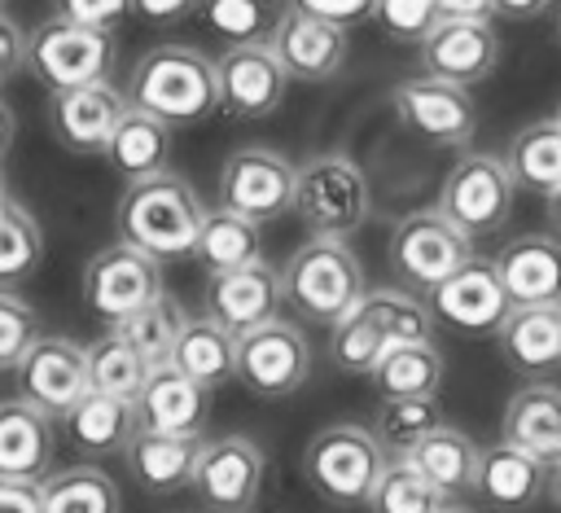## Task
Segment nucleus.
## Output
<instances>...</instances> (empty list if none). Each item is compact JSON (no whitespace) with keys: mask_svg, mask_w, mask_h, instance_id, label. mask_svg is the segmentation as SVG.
<instances>
[{"mask_svg":"<svg viewBox=\"0 0 561 513\" xmlns=\"http://www.w3.org/2000/svg\"><path fill=\"white\" fill-rule=\"evenodd\" d=\"M495 342L513 373L543 381L561 368V307H513Z\"/></svg>","mask_w":561,"mask_h":513,"instance_id":"nucleus-27","label":"nucleus"},{"mask_svg":"<svg viewBox=\"0 0 561 513\" xmlns=\"http://www.w3.org/2000/svg\"><path fill=\"white\" fill-rule=\"evenodd\" d=\"M127 105L167 127H193L219 110L215 61L188 44H158L127 75Z\"/></svg>","mask_w":561,"mask_h":513,"instance_id":"nucleus-1","label":"nucleus"},{"mask_svg":"<svg viewBox=\"0 0 561 513\" xmlns=\"http://www.w3.org/2000/svg\"><path fill=\"white\" fill-rule=\"evenodd\" d=\"M13 136H18V118H13V110H9V101L0 96V158L9 153V145H13Z\"/></svg>","mask_w":561,"mask_h":513,"instance_id":"nucleus-52","label":"nucleus"},{"mask_svg":"<svg viewBox=\"0 0 561 513\" xmlns=\"http://www.w3.org/2000/svg\"><path fill=\"white\" fill-rule=\"evenodd\" d=\"M39 338V316L26 298L0 289V368H18Z\"/></svg>","mask_w":561,"mask_h":513,"instance_id":"nucleus-43","label":"nucleus"},{"mask_svg":"<svg viewBox=\"0 0 561 513\" xmlns=\"http://www.w3.org/2000/svg\"><path fill=\"white\" fill-rule=\"evenodd\" d=\"M280 294L285 307L302 320H320V324H337L364 294V267L359 254L346 241H324L311 237L307 246H298L289 254V263L280 267Z\"/></svg>","mask_w":561,"mask_h":513,"instance_id":"nucleus-5","label":"nucleus"},{"mask_svg":"<svg viewBox=\"0 0 561 513\" xmlns=\"http://www.w3.org/2000/svg\"><path fill=\"white\" fill-rule=\"evenodd\" d=\"M386 452L373 438V430L337 421L324 425L307 447H302V474L307 482L337 509H359L373 500V487L386 469Z\"/></svg>","mask_w":561,"mask_h":513,"instance_id":"nucleus-7","label":"nucleus"},{"mask_svg":"<svg viewBox=\"0 0 561 513\" xmlns=\"http://www.w3.org/2000/svg\"><path fill=\"white\" fill-rule=\"evenodd\" d=\"M434 320L425 298H416L412 289L386 285V289H368L333 329H329V360L337 373H355V377H373V368L381 364V355L399 342H430Z\"/></svg>","mask_w":561,"mask_h":513,"instance_id":"nucleus-3","label":"nucleus"},{"mask_svg":"<svg viewBox=\"0 0 561 513\" xmlns=\"http://www.w3.org/2000/svg\"><path fill=\"white\" fill-rule=\"evenodd\" d=\"M294 175L298 167L285 153L267 145H245L228 153V162L219 167V206L254 224L276 219L294 210Z\"/></svg>","mask_w":561,"mask_h":513,"instance_id":"nucleus-11","label":"nucleus"},{"mask_svg":"<svg viewBox=\"0 0 561 513\" xmlns=\"http://www.w3.org/2000/svg\"><path fill=\"white\" fill-rule=\"evenodd\" d=\"M543 500H552V509L561 513V465L548 469V495H543Z\"/></svg>","mask_w":561,"mask_h":513,"instance_id":"nucleus-54","label":"nucleus"},{"mask_svg":"<svg viewBox=\"0 0 561 513\" xmlns=\"http://www.w3.org/2000/svg\"><path fill=\"white\" fill-rule=\"evenodd\" d=\"M202 219H206V206H202L197 189L175 171L127 184L118 197V215H114L118 241L145 250L158 263L188 259L197 246Z\"/></svg>","mask_w":561,"mask_h":513,"instance_id":"nucleus-2","label":"nucleus"},{"mask_svg":"<svg viewBox=\"0 0 561 513\" xmlns=\"http://www.w3.org/2000/svg\"><path fill=\"white\" fill-rule=\"evenodd\" d=\"M267 48L276 53V61L285 66L289 79H302V83H324L342 70L346 61V31L316 18V13H302L289 4V13L280 18L276 35L267 39Z\"/></svg>","mask_w":561,"mask_h":513,"instance_id":"nucleus-21","label":"nucleus"},{"mask_svg":"<svg viewBox=\"0 0 561 513\" xmlns=\"http://www.w3.org/2000/svg\"><path fill=\"white\" fill-rule=\"evenodd\" d=\"M44 513H123V495L114 478L96 465H70L39 482Z\"/></svg>","mask_w":561,"mask_h":513,"instance_id":"nucleus-35","label":"nucleus"},{"mask_svg":"<svg viewBox=\"0 0 561 513\" xmlns=\"http://www.w3.org/2000/svg\"><path fill=\"white\" fill-rule=\"evenodd\" d=\"M500 430H504V443L539 456L548 469L561 465V386L526 381L504 403Z\"/></svg>","mask_w":561,"mask_h":513,"instance_id":"nucleus-28","label":"nucleus"},{"mask_svg":"<svg viewBox=\"0 0 561 513\" xmlns=\"http://www.w3.org/2000/svg\"><path fill=\"white\" fill-rule=\"evenodd\" d=\"M491 263L513 307H561V237L522 232Z\"/></svg>","mask_w":561,"mask_h":513,"instance_id":"nucleus-20","label":"nucleus"},{"mask_svg":"<svg viewBox=\"0 0 561 513\" xmlns=\"http://www.w3.org/2000/svg\"><path fill=\"white\" fill-rule=\"evenodd\" d=\"M473 491L500 509V513H522V509H535L543 495H548V465L513 443H495V447H482L478 456V482Z\"/></svg>","mask_w":561,"mask_h":513,"instance_id":"nucleus-25","label":"nucleus"},{"mask_svg":"<svg viewBox=\"0 0 561 513\" xmlns=\"http://www.w3.org/2000/svg\"><path fill=\"white\" fill-rule=\"evenodd\" d=\"M373 18L381 22V31L399 44H421L434 26H438V0H377Z\"/></svg>","mask_w":561,"mask_h":513,"instance_id":"nucleus-44","label":"nucleus"},{"mask_svg":"<svg viewBox=\"0 0 561 513\" xmlns=\"http://www.w3.org/2000/svg\"><path fill=\"white\" fill-rule=\"evenodd\" d=\"M26 70V31L0 9V83L18 79Z\"/></svg>","mask_w":561,"mask_h":513,"instance_id":"nucleus-47","label":"nucleus"},{"mask_svg":"<svg viewBox=\"0 0 561 513\" xmlns=\"http://www.w3.org/2000/svg\"><path fill=\"white\" fill-rule=\"evenodd\" d=\"M210 412V390L184 377L175 364L149 368L140 395H136V421L153 434H202V421Z\"/></svg>","mask_w":561,"mask_h":513,"instance_id":"nucleus-24","label":"nucleus"},{"mask_svg":"<svg viewBox=\"0 0 561 513\" xmlns=\"http://www.w3.org/2000/svg\"><path fill=\"white\" fill-rule=\"evenodd\" d=\"M197 9H202V0H131V13H140L145 22H158V26L184 22Z\"/></svg>","mask_w":561,"mask_h":513,"instance_id":"nucleus-48","label":"nucleus"},{"mask_svg":"<svg viewBox=\"0 0 561 513\" xmlns=\"http://www.w3.org/2000/svg\"><path fill=\"white\" fill-rule=\"evenodd\" d=\"M202 434H153V430H136L131 443L123 447L127 474L149 491V495H171L193 487V469L202 456Z\"/></svg>","mask_w":561,"mask_h":513,"instance_id":"nucleus-26","label":"nucleus"},{"mask_svg":"<svg viewBox=\"0 0 561 513\" xmlns=\"http://www.w3.org/2000/svg\"><path fill=\"white\" fill-rule=\"evenodd\" d=\"M443 513H473V509H465V504H447Z\"/></svg>","mask_w":561,"mask_h":513,"instance_id":"nucleus-56","label":"nucleus"},{"mask_svg":"<svg viewBox=\"0 0 561 513\" xmlns=\"http://www.w3.org/2000/svg\"><path fill=\"white\" fill-rule=\"evenodd\" d=\"M57 456V421L31 408L26 399L0 403V478L4 482H44Z\"/></svg>","mask_w":561,"mask_h":513,"instance_id":"nucleus-23","label":"nucleus"},{"mask_svg":"<svg viewBox=\"0 0 561 513\" xmlns=\"http://www.w3.org/2000/svg\"><path fill=\"white\" fill-rule=\"evenodd\" d=\"M289 4L302 9V13H316V18H324V22H333V26H342V31L368 22L373 9H377V0H289Z\"/></svg>","mask_w":561,"mask_h":513,"instance_id":"nucleus-46","label":"nucleus"},{"mask_svg":"<svg viewBox=\"0 0 561 513\" xmlns=\"http://www.w3.org/2000/svg\"><path fill=\"white\" fill-rule=\"evenodd\" d=\"M478 456H482V447H478L465 430H456V425H447V421H443L434 434H425V438L408 452V460L425 474V482H430L443 500L473 491V482H478Z\"/></svg>","mask_w":561,"mask_h":513,"instance_id":"nucleus-29","label":"nucleus"},{"mask_svg":"<svg viewBox=\"0 0 561 513\" xmlns=\"http://www.w3.org/2000/svg\"><path fill=\"white\" fill-rule=\"evenodd\" d=\"M443 18H482L491 22V0H438Z\"/></svg>","mask_w":561,"mask_h":513,"instance_id":"nucleus-51","label":"nucleus"},{"mask_svg":"<svg viewBox=\"0 0 561 513\" xmlns=\"http://www.w3.org/2000/svg\"><path fill=\"white\" fill-rule=\"evenodd\" d=\"M66 434L79 452L88 456H110V452H123L131 443V434L140 430L136 421V403L131 399H114V395H101V390H88L66 417Z\"/></svg>","mask_w":561,"mask_h":513,"instance_id":"nucleus-30","label":"nucleus"},{"mask_svg":"<svg viewBox=\"0 0 561 513\" xmlns=\"http://www.w3.org/2000/svg\"><path fill=\"white\" fill-rule=\"evenodd\" d=\"M438 425H443L438 395H403V399H381L373 438L381 443L386 456H408Z\"/></svg>","mask_w":561,"mask_h":513,"instance_id":"nucleus-39","label":"nucleus"},{"mask_svg":"<svg viewBox=\"0 0 561 513\" xmlns=\"http://www.w3.org/2000/svg\"><path fill=\"white\" fill-rule=\"evenodd\" d=\"M202 22L228 39V48L237 44H267L280 26V18L289 13V0H202Z\"/></svg>","mask_w":561,"mask_h":513,"instance_id":"nucleus-38","label":"nucleus"},{"mask_svg":"<svg viewBox=\"0 0 561 513\" xmlns=\"http://www.w3.org/2000/svg\"><path fill=\"white\" fill-rule=\"evenodd\" d=\"M307 373H311V346L298 324L276 316L237 338V377L263 399L294 395L307 381Z\"/></svg>","mask_w":561,"mask_h":513,"instance_id":"nucleus-14","label":"nucleus"},{"mask_svg":"<svg viewBox=\"0 0 561 513\" xmlns=\"http://www.w3.org/2000/svg\"><path fill=\"white\" fill-rule=\"evenodd\" d=\"M557 123H561V105H557Z\"/></svg>","mask_w":561,"mask_h":513,"instance_id":"nucleus-57","label":"nucleus"},{"mask_svg":"<svg viewBox=\"0 0 561 513\" xmlns=\"http://www.w3.org/2000/svg\"><path fill=\"white\" fill-rule=\"evenodd\" d=\"M368 509L373 513H443L447 500L425 482V474L408 456H390L373 487Z\"/></svg>","mask_w":561,"mask_h":513,"instance_id":"nucleus-41","label":"nucleus"},{"mask_svg":"<svg viewBox=\"0 0 561 513\" xmlns=\"http://www.w3.org/2000/svg\"><path fill=\"white\" fill-rule=\"evenodd\" d=\"M0 513H44L39 482H4L0 478Z\"/></svg>","mask_w":561,"mask_h":513,"instance_id":"nucleus-49","label":"nucleus"},{"mask_svg":"<svg viewBox=\"0 0 561 513\" xmlns=\"http://www.w3.org/2000/svg\"><path fill=\"white\" fill-rule=\"evenodd\" d=\"M13 373H18V399H26L31 408H39L53 421H61L92 390L88 386V346L61 338V333H39Z\"/></svg>","mask_w":561,"mask_h":513,"instance_id":"nucleus-13","label":"nucleus"},{"mask_svg":"<svg viewBox=\"0 0 561 513\" xmlns=\"http://www.w3.org/2000/svg\"><path fill=\"white\" fill-rule=\"evenodd\" d=\"M105 162H110L127 184L171 171V167H167V162H171V127L158 123V118H149V114H140V110H127L123 123L114 127L110 145H105Z\"/></svg>","mask_w":561,"mask_h":513,"instance_id":"nucleus-32","label":"nucleus"},{"mask_svg":"<svg viewBox=\"0 0 561 513\" xmlns=\"http://www.w3.org/2000/svg\"><path fill=\"white\" fill-rule=\"evenodd\" d=\"M394 114L412 136H421L430 145H465L478 127L473 92L430 79V75H412L394 88Z\"/></svg>","mask_w":561,"mask_h":513,"instance_id":"nucleus-16","label":"nucleus"},{"mask_svg":"<svg viewBox=\"0 0 561 513\" xmlns=\"http://www.w3.org/2000/svg\"><path fill=\"white\" fill-rule=\"evenodd\" d=\"M215 79H219V110L228 118H267L289 88V75L267 44L228 48L215 61Z\"/></svg>","mask_w":561,"mask_h":513,"instance_id":"nucleus-18","label":"nucleus"},{"mask_svg":"<svg viewBox=\"0 0 561 513\" xmlns=\"http://www.w3.org/2000/svg\"><path fill=\"white\" fill-rule=\"evenodd\" d=\"M469 259H473V237L447 224L434 206L408 210L390 232V272L416 294H430L438 281H447Z\"/></svg>","mask_w":561,"mask_h":513,"instance_id":"nucleus-9","label":"nucleus"},{"mask_svg":"<svg viewBox=\"0 0 561 513\" xmlns=\"http://www.w3.org/2000/svg\"><path fill=\"white\" fill-rule=\"evenodd\" d=\"M44 259V232L22 202L0 206V289L26 281Z\"/></svg>","mask_w":561,"mask_h":513,"instance_id":"nucleus-42","label":"nucleus"},{"mask_svg":"<svg viewBox=\"0 0 561 513\" xmlns=\"http://www.w3.org/2000/svg\"><path fill=\"white\" fill-rule=\"evenodd\" d=\"M368 175L364 167L342 153V149H324L298 162L294 175V215L302 219V228L311 237L324 241H351V232L364 228L368 219Z\"/></svg>","mask_w":561,"mask_h":513,"instance_id":"nucleus-4","label":"nucleus"},{"mask_svg":"<svg viewBox=\"0 0 561 513\" xmlns=\"http://www.w3.org/2000/svg\"><path fill=\"white\" fill-rule=\"evenodd\" d=\"M162 263L149 259L145 250L114 241L105 250H96L83 267V303L92 316L118 324L131 311L149 307L153 298H162Z\"/></svg>","mask_w":561,"mask_h":513,"instance_id":"nucleus-10","label":"nucleus"},{"mask_svg":"<svg viewBox=\"0 0 561 513\" xmlns=\"http://www.w3.org/2000/svg\"><path fill=\"white\" fill-rule=\"evenodd\" d=\"M425 307H430L434 324H447L451 333H465V338L500 333V324L513 311V303H508V294L500 285L495 263L478 259V254L465 267H456L447 281H438L425 294Z\"/></svg>","mask_w":561,"mask_h":513,"instance_id":"nucleus-12","label":"nucleus"},{"mask_svg":"<svg viewBox=\"0 0 561 513\" xmlns=\"http://www.w3.org/2000/svg\"><path fill=\"white\" fill-rule=\"evenodd\" d=\"M184 320H188L184 307H180L171 294H162V298H153L149 307L131 311L127 320L110 324V333H118L149 368H162V364H171V351H175V338H180Z\"/></svg>","mask_w":561,"mask_h":513,"instance_id":"nucleus-37","label":"nucleus"},{"mask_svg":"<svg viewBox=\"0 0 561 513\" xmlns=\"http://www.w3.org/2000/svg\"><path fill=\"white\" fill-rule=\"evenodd\" d=\"M513 175L495 153H465L451 162L434 210L465 237H491L513 215Z\"/></svg>","mask_w":561,"mask_h":513,"instance_id":"nucleus-8","label":"nucleus"},{"mask_svg":"<svg viewBox=\"0 0 561 513\" xmlns=\"http://www.w3.org/2000/svg\"><path fill=\"white\" fill-rule=\"evenodd\" d=\"M118 57L114 31L79 26L70 18H44L35 31H26V70L57 96L92 83H110Z\"/></svg>","mask_w":561,"mask_h":513,"instance_id":"nucleus-6","label":"nucleus"},{"mask_svg":"<svg viewBox=\"0 0 561 513\" xmlns=\"http://www.w3.org/2000/svg\"><path fill=\"white\" fill-rule=\"evenodd\" d=\"M548 9H552V0H491V13L508 18V22H535Z\"/></svg>","mask_w":561,"mask_h":513,"instance_id":"nucleus-50","label":"nucleus"},{"mask_svg":"<svg viewBox=\"0 0 561 513\" xmlns=\"http://www.w3.org/2000/svg\"><path fill=\"white\" fill-rule=\"evenodd\" d=\"M557 35H561V22H557Z\"/></svg>","mask_w":561,"mask_h":513,"instance_id":"nucleus-58","label":"nucleus"},{"mask_svg":"<svg viewBox=\"0 0 561 513\" xmlns=\"http://www.w3.org/2000/svg\"><path fill=\"white\" fill-rule=\"evenodd\" d=\"M145 377H149V364H145L118 333H105V338H96V342L88 346V386H92V390L136 403Z\"/></svg>","mask_w":561,"mask_h":513,"instance_id":"nucleus-40","label":"nucleus"},{"mask_svg":"<svg viewBox=\"0 0 561 513\" xmlns=\"http://www.w3.org/2000/svg\"><path fill=\"white\" fill-rule=\"evenodd\" d=\"M171 364L184 377H193L197 386L215 390V386H224V381L237 377V333H228L210 316H188L184 329H180V338H175Z\"/></svg>","mask_w":561,"mask_h":513,"instance_id":"nucleus-31","label":"nucleus"},{"mask_svg":"<svg viewBox=\"0 0 561 513\" xmlns=\"http://www.w3.org/2000/svg\"><path fill=\"white\" fill-rule=\"evenodd\" d=\"M548 224H552V237H561V184L548 193Z\"/></svg>","mask_w":561,"mask_h":513,"instance_id":"nucleus-53","label":"nucleus"},{"mask_svg":"<svg viewBox=\"0 0 561 513\" xmlns=\"http://www.w3.org/2000/svg\"><path fill=\"white\" fill-rule=\"evenodd\" d=\"M500 61V35L482 18H438V26L421 39V75L473 88Z\"/></svg>","mask_w":561,"mask_h":513,"instance_id":"nucleus-17","label":"nucleus"},{"mask_svg":"<svg viewBox=\"0 0 561 513\" xmlns=\"http://www.w3.org/2000/svg\"><path fill=\"white\" fill-rule=\"evenodd\" d=\"M373 386L381 399H403V395H438L443 386V355L434 342H399L381 355L373 368Z\"/></svg>","mask_w":561,"mask_h":513,"instance_id":"nucleus-36","label":"nucleus"},{"mask_svg":"<svg viewBox=\"0 0 561 513\" xmlns=\"http://www.w3.org/2000/svg\"><path fill=\"white\" fill-rule=\"evenodd\" d=\"M131 13V0H57V18H70L79 26L114 31Z\"/></svg>","mask_w":561,"mask_h":513,"instance_id":"nucleus-45","label":"nucleus"},{"mask_svg":"<svg viewBox=\"0 0 561 513\" xmlns=\"http://www.w3.org/2000/svg\"><path fill=\"white\" fill-rule=\"evenodd\" d=\"M259 254H263V237H259V224L254 219L232 215L224 206L206 210L202 232H197V246H193V259L206 267V276L232 272V267H245V263H259Z\"/></svg>","mask_w":561,"mask_h":513,"instance_id":"nucleus-34","label":"nucleus"},{"mask_svg":"<svg viewBox=\"0 0 561 513\" xmlns=\"http://www.w3.org/2000/svg\"><path fill=\"white\" fill-rule=\"evenodd\" d=\"M263 487V447L245 434H219L202 443L193 491L210 513H250Z\"/></svg>","mask_w":561,"mask_h":513,"instance_id":"nucleus-15","label":"nucleus"},{"mask_svg":"<svg viewBox=\"0 0 561 513\" xmlns=\"http://www.w3.org/2000/svg\"><path fill=\"white\" fill-rule=\"evenodd\" d=\"M127 110H131L127 92H118L114 83H92V88L57 92L48 101V123H53V136L70 153H105V145Z\"/></svg>","mask_w":561,"mask_h":513,"instance_id":"nucleus-22","label":"nucleus"},{"mask_svg":"<svg viewBox=\"0 0 561 513\" xmlns=\"http://www.w3.org/2000/svg\"><path fill=\"white\" fill-rule=\"evenodd\" d=\"M280 272L267 267L263 259L259 263H245V267H232V272H215L206 281V316L215 324H224L228 333H250L267 320L280 316Z\"/></svg>","mask_w":561,"mask_h":513,"instance_id":"nucleus-19","label":"nucleus"},{"mask_svg":"<svg viewBox=\"0 0 561 513\" xmlns=\"http://www.w3.org/2000/svg\"><path fill=\"white\" fill-rule=\"evenodd\" d=\"M0 9H4V0H0Z\"/></svg>","mask_w":561,"mask_h":513,"instance_id":"nucleus-59","label":"nucleus"},{"mask_svg":"<svg viewBox=\"0 0 561 513\" xmlns=\"http://www.w3.org/2000/svg\"><path fill=\"white\" fill-rule=\"evenodd\" d=\"M504 167L513 175V189H530L548 197L561 184V123L539 118L522 127L504 149Z\"/></svg>","mask_w":561,"mask_h":513,"instance_id":"nucleus-33","label":"nucleus"},{"mask_svg":"<svg viewBox=\"0 0 561 513\" xmlns=\"http://www.w3.org/2000/svg\"><path fill=\"white\" fill-rule=\"evenodd\" d=\"M9 202V189H4V171H0V206Z\"/></svg>","mask_w":561,"mask_h":513,"instance_id":"nucleus-55","label":"nucleus"}]
</instances>
